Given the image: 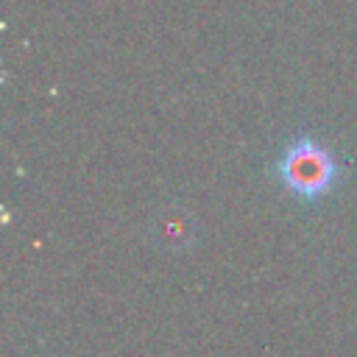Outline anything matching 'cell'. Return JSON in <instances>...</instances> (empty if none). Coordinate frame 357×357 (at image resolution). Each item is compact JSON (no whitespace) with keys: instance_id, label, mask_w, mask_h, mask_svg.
<instances>
[{"instance_id":"cell-1","label":"cell","mask_w":357,"mask_h":357,"mask_svg":"<svg viewBox=\"0 0 357 357\" xmlns=\"http://www.w3.org/2000/svg\"><path fill=\"white\" fill-rule=\"evenodd\" d=\"M279 178L282 184L296 192L298 198L315 201L321 195H326L337 178V162L332 156V151L326 145H321L315 137H296L284 153L279 156Z\"/></svg>"}]
</instances>
